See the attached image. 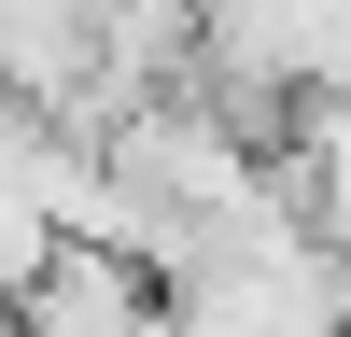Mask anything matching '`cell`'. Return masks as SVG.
<instances>
[{"mask_svg":"<svg viewBox=\"0 0 351 337\" xmlns=\"http://www.w3.org/2000/svg\"><path fill=\"white\" fill-rule=\"evenodd\" d=\"M99 71V0H0V99L71 112Z\"/></svg>","mask_w":351,"mask_h":337,"instance_id":"7a4b0ae2","label":"cell"},{"mask_svg":"<svg viewBox=\"0 0 351 337\" xmlns=\"http://www.w3.org/2000/svg\"><path fill=\"white\" fill-rule=\"evenodd\" d=\"M14 337H169L155 323V267L112 253V239H56L14 281Z\"/></svg>","mask_w":351,"mask_h":337,"instance_id":"6da1fadb","label":"cell"},{"mask_svg":"<svg viewBox=\"0 0 351 337\" xmlns=\"http://www.w3.org/2000/svg\"><path fill=\"white\" fill-rule=\"evenodd\" d=\"M0 337H14V281H0Z\"/></svg>","mask_w":351,"mask_h":337,"instance_id":"3957f363","label":"cell"}]
</instances>
